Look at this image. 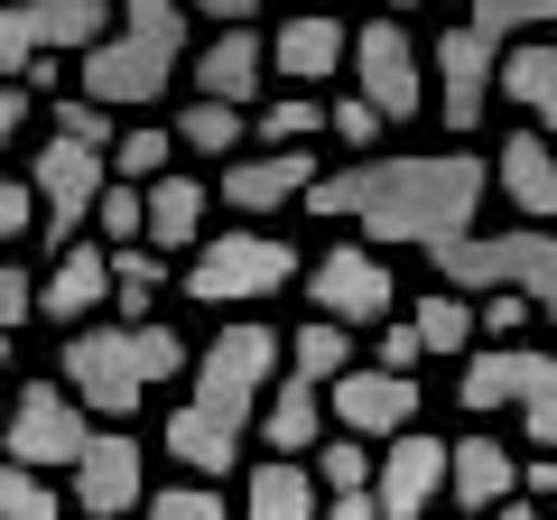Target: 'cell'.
<instances>
[{"instance_id":"4","label":"cell","mask_w":557,"mask_h":520,"mask_svg":"<svg viewBox=\"0 0 557 520\" xmlns=\"http://www.w3.org/2000/svg\"><path fill=\"white\" fill-rule=\"evenodd\" d=\"M288 280H307V260L288 233H260V223H233V233L196 242V260H186V298L205 307H251V298H278Z\"/></svg>"},{"instance_id":"24","label":"cell","mask_w":557,"mask_h":520,"mask_svg":"<svg viewBox=\"0 0 557 520\" xmlns=\"http://www.w3.org/2000/svg\"><path fill=\"white\" fill-rule=\"evenodd\" d=\"M242 520H325V483L307 456H270L242 483Z\"/></svg>"},{"instance_id":"21","label":"cell","mask_w":557,"mask_h":520,"mask_svg":"<svg viewBox=\"0 0 557 520\" xmlns=\"http://www.w3.org/2000/svg\"><path fill=\"white\" fill-rule=\"evenodd\" d=\"M260 84H270V38L260 28H214V47L196 57V94L205 102H260Z\"/></svg>"},{"instance_id":"6","label":"cell","mask_w":557,"mask_h":520,"mask_svg":"<svg viewBox=\"0 0 557 520\" xmlns=\"http://www.w3.org/2000/svg\"><path fill=\"white\" fill-rule=\"evenodd\" d=\"M456 400L474 409V419L483 409H511L539 456H557V354H539V344H493V354L465 362Z\"/></svg>"},{"instance_id":"17","label":"cell","mask_w":557,"mask_h":520,"mask_svg":"<svg viewBox=\"0 0 557 520\" xmlns=\"http://www.w3.org/2000/svg\"><path fill=\"white\" fill-rule=\"evenodd\" d=\"M94 307H112V251L75 233L47 260V280H38V317L57 325V335H75V325H94Z\"/></svg>"},{"instance_id":"43","label":"cell","mask_w":557,"mask_h":520,"mask_svg":"<svg viewBox=\"0 0 557 520\" xmlns=\"http://www.w3.org/2000/svg\"><path fill=\"white\" fill-rule=\"evenodd\" d=\"M474 325H493V344H511L520 325H530V298H520V288H493V298L474 307Z\"/></svg>"},{"instance_id":"3","label":"cell","mask_w":557,"mask_h":520,"mask_svg":"<svg viewBox=\"0 0 557 520\" xmlns=\"http://www.w3.org/2000/svg\"><path fill=\"white\" fill-rule=\"evenodd\" d=\"M186 65V0H112V28L84 47V94L102 112H139V102H159Z\"/></svg>"},{"instance_id":"41","label":"cell","mask_w":557,"mask_h":520,"mask_svg":"<svg viewBox=\"0 0 557 520\" xmlns=\"http://www.w3.org/2000/svg\"><path fill=\"white\" fill-rule=\"evenodd\" d=\"M325 131H335L344 149H372V140H381V112H372L362 94H344V102H325Z\"/></svg>"},{"instance_id":"46","label":"cell","mask_w":557,"mask_h":520,"mask_svg":"<svg viewBox=\"0 0 557 520\" xmlns=\"http://www.w3.org/2000/svg\"><path fill=\"white\" fill-rule=\"evenodd\" d=\"M186 10H205L214 28H251V10H260V0H186Z\"/></svg>"},{"instance_id":"33","label":"cell","mask_w":557,"mask_h":520,"mask_svg":"<svg viewBox=\"0 0 557 520\" xmlns=\"http://www.w3.org/2000/svg\"><path fill=\"white\" fill-rule=\"evenodd\" d=\"M94 233L112 242V251H121V242H149V196H139L131 177H112V186L94 196Z\"/></svg>"},{"instance_id":"49","label":"cell","mask_w":557,"mask_h":520,"mask_svg":"<svg viewBox=\"0 0 557 520\" xmlns=\"http://www.w3.org/2000/svg\"><path fill=\"white\" fill-rule=\"evenodd\" d=\"M539 131H548V149H557V94H548V102H539Z\"/></svg>"},{"instance_id":"20","label":"cell","mask_w":557,"mask_h":520,"mask_svg":"<svg viewBox=\"0 0 557 520\" xmlns=\"http://www.w3.org/2000/svg\"><path fill=\"white\" fill-rule=\"evenodd\" d=\"M260 446H278V456H317V437H325V381H307V372H278L270 391H260Z\"/></svg>"},{"instance_id":"28","label":"cell","mask_w":557,"mask_h":520,"mask_svg":"<svg viewBox=\"0 0 557 520\" xmlns=\"http://www.w3.org/2000/svg\"><path fill=\"white\" fill-rule=\"evenodd\" d=\"M409 325H418L428 354H465V344H474V298H465V288H437V298L409 307Z\"/></svg>"},{"instance_id":"39","label":"cell","mask_w":557,"mask_h":520,"mask_svg":"<svg viewBox=\"0 0 557 520\" xmlns=\"http://www.w3.org/2000/svg\"><path fill=\"white\" fill-rule=\"evenodd\" d=\"M149 520H233L214 502V483H168V493H149Z\"/></svg>"},{"instance_id":"9","label":"cell","mask_w":557,"mask_h":520,"mask_svg":"<svg viewBox=\"0 0 557 520\" xmlns=\"http://www.w3.org/2000/svg\"><path fill=\"white\" fill-rule=\"evenodd\" d=\"M28 186H38V242H47V260H57L75 233H94V196L112 186V159L47 131V149L28 159Z\"/></svg>"},{"instance_id":"50","label":"cell","mask_w":557,"mask_h":520,"mask_svg":"<svg viewBox=\"0 0 557 520\" xmlns=\"http://www.w3.org/2000/svg\"><path fill=\"white\" fill-rule=\"evenodd\" d=\"M0 372H10V325H0Z\"/></svg>"},{"instance_id":"22","label":"cell","mask_w":557,"mask_h":520,"mask_svg":"<svg viewBox=\"0 0 557 520\" xmlns=\"http://www.w3.org/2000/svg\"><path fill=\"white\" fill-rule=\"evenodd\" d=\"M520 493V465L502 437H456L446 446V502L456 511H502V502Z\"/></svg>"},{"instance_id":"51","label":"cell","mask_w":557,"mask_h":520,"mask_svg":"<svg viewBox=\"0 0 557 520\" xmlns=\"http://www.w3.org/2000/svg\"><path fill=\"white\" fill-rule=\"evenodd\" d=\"M0 428H10V391H0Z\"/></svg>"},{"instance_id":"27","label":"cell","mask_w":557,"mask_h":520,"mask_svg":"<svg viewBox=\"0 0 557 520\" xmlns=\"http://www.w3.org/2000/svg\"><path fill=\"white\" fill-rule=\"evenodd\" d=\"M288 372H307V381H335V372H354V325H335V317H307L298 335H288Z\"/></svg>"},{"instance_id":"13","label":"cell","mask_w":557,"mask_h":520,"mask_svg":"<svg viewBox=\"0 0 557 520\" xmlns=\"http://www.w3.org/2000/svg\"><path fill=\"white\" fill-rule=\"evenodd\" d=\"M325 419H344L354 437H399V428H418V372L354 362V372L325 381Z\"/></svg>"},{"instance_id":"1","label":"cell","mask_w":557,"mask_h":520,"mask_svg":"<svg viewBox=\"0 0 557 520\" xmlns=\"http://www.w3.org/2000/svg\"><path fill=\"white\" fill-rule=\"evenodd\" d=\"M483 186H493V168H483L474 149H391V159H354V168H335V177H317L298 205L317 223L354 214L372 251H399V242L446 251V242L474 233Z\"/></svg>"},{"instance_id":"29","label":"cell","mask_w":557,"mask_h":520,"mask_svg":"<svg viewBox=\"0 0 557 520\" xmlns=\"http://www.w3.org/2000/svg\"><path fill=\"white\" fill-rule=\"evenodd\" d=\"M317 131H325V102L317 94H270V102H260V121H251L260 149H298V140H317Z\"/></svg>"},{"instance_id":"12","label":"cell","mask_w":557,"mask_h":520,"mask_svg":"<svg viewBox=\"0 0 557 520\" xmlns=\"http://www.w3.org/2000/svg\"><path fill=\"white\" fill-rule=\"evenodd\" d=\"M354 94L372 102L381 121H418L428 112V57H418V38L399 28V10L354 28Z\"/></svg>"},{"instance_id":"18","label":"cell","mask_w":557,"mask_h":520,"mask_svg":"<svg viewBox=\"0 0 557 520\" xmlns=\"http://www.w3.org/2000/svg\"><path fill=\"white\" fill-rule=\"evenodd\" d=\"M317 177H325L317 149L298 140V149H251V159H233V168L214 177V196L233 205V214H278V205H298Z\"/></svg>"},{"instance_id":"11","label":"cell","mask_w":557,"mask_h":520,"mask_svg":"<svg viewBox=\"0 0 557 520\" xmlns=\"http://www.w3.org/2000/svg\"><path fill=\"white\" fill-rule=\"evenodd\" d=\"M84 400L65 391V381H20L10 391V428H0V456L10 465H38V474H75L84 456Z\"/></svg>"},{"instance_id":"25","label":"cell","mask_w":557,"mask_h":520,"mask_svg":"<svg viewBox=\"0 0 557 520\" xmlns=\"http://www.w3.org/2000/svg\"><path fill=\"white\" fill-rule=\"evenodd\" d=\"M139 196H149V251H196L205 242V177L168 168V177H149Z\"/></svg>"},{"instance_id":"44","label":"cell","mask_w":557,"mask_h":520,"mask_svg":"<svg viewBox=\"0 0 557 520\" xmlns=\"http://www.w3.org/2000/svg\"><path fill=\"white\" fill-rule=\"evenodd\" d=\"M325 520H381V493L362 483V493H325Z\"/></svg>"},{"instance_id":"53","label":"cell","mask_w":557,"mask_h":520,"mask_svg":"<svg viewBox=\"0 0 557 520\" xmlns=\"http://www.w3.org/2000/svg\"><path fill=\"white\" fill-rule=\"evenodd\" d=\"M548 520H557V493H548Z\"/></svg>"},{"instance_id":"26","label":"cell","mask_w":557,"mask_h":520,"mask_svg":"<svg viewBox=\"0 0 557 520\" xmlns=\"http://www.w3.org/2000/svg\"><path fill=\"white\" fill-rule=\"evenodd\" d=\"M159 288H168V251H149V242H121V251H112V307H121V325L149 317V307H159Z\"/></svg>"},{"instance_id":"37","label":"cell","mask_w":557,"mask_h":520,"mask_svg":"<svg viewBox=\"0 0 557 520\" xmlns=\"http://www.w3.org/2000/svg\"><path fill=\"white\" fill-rule=\"evenodd\" d=\"M57 140H84V149H112L121 131H112V112H102L94 94H57V121H47Z\"/></svg>"},{"instance_id":"7","label":"cell","mask_w":557,"mask_h":520,"mask_svg":"<svg viewBox=\"0 0 557 520\" xmlns=\"http://www.w3.org/2000/svg\"><path fill=\"white\" fill-rule=\"evenodd\" d=\"M112 28V0H0V84H28L47 57H84Z\"/></svg>"},{"instance_id":"47","label":"cell","mask_w":557,"mask_h":520,"mask_svg":"<svg viewBox=\"0 0 557 520\" xmlns=\"http://www.w3.org/2000/svg\"><path fill=\"white\" fill-rule=\"evenodd\" d=\"M520 493L548 502V493H557V456H530V465H520Z\"/></svg>"},{"instance_id":"5","label":"cell","mask_w":557,"mask_h":520,"mask_svg":"<svg viewBox=\"0 0 557 520\" xmlns=\"http://www.w3.org/2000/svg\"><path fill=\"white\" fill-rule=\"evenodd\" d=\"M446 288H520V298L539 307V317L557 325V233H539V223H520V233H465L437 251Z\"/></svg>"},{"instance_id":"30","label":"cell","mask_w":557,"mask_h":520,"mask_svg":"<svg viewBox=\"0 0 557 520\" xmlns=\"http://www.w3.org/2000/svg\"><path fill=\"white\" fill-rule=\"evenodd\" d=\"M502 94L539 112V102L557 94V47H548V38H520V47H502Z\"/></svg>"},{"instance_id":"42","label":"cell","mask_w":557,"mask_h":520,"mask_svg":"<svg viewBox=\"0 0 557 520\" xmlns=\"http://www.w3.org/2000/svg\"><path fill=\"white\" fill-rule=\"evenodd\" d=\"M28 317H38V280H28L20 260H0V325H10V335H20Z\"/></svg>"},{"instance_id":"2","label":"cell","mask_w":557,"mask_h":520,"mask_svg":"<svg viewBox=\"0 0 557 520\" xmlns=\"http://www.w3.org/2000/svg\"><path fill=\"white\" fill-rule=\"evenodd\" d=\"M278 325H260V317H233L214 344H205V362H196V391H186L177 409H168V428H159V446L186 465V474H233L242 465V428L260 419V391L278 381Z\"/></svg>"},{"instance_id":"48","label":"cell","mask_w":557,"mask_h":520,"mask_svg":"<svg viewBox=\"0 0 557 520\" xmlns=\"http://www.w3.org/2000/svg\"><path fill=\"white\" fill-rule=\"evenodd\" d=\"M502 520H548V502H520L511 493V502H502Z\"/></svg>"},{"instance_id":"19","label":"cell","mask_w":557,"mask_h":520,"mask_svg":"<svg viewBox=\"0 0 557 520\" xmlns=\"http://www.w3.org/2000/svg\"><path fill=\"white\" fill-rule=\"evenodd\" d=\"M354 57V28L325 20V10H298V20H278L270 38V84H288V94H317L335 65Z\"/></svg>"},{"instance_id":"32","label":"cell","mask_w":557,"mask_h":520,"mask_svg":"<svg viewBox=\"0 0 557 520\" xmlns=\"http://www.w3.org/2000/svg\"><path fill=\"white\" fill-rule=\"evenodd\" d=\"M0 520H65V502H57V483H47L38 465L0 456Z\"/></svg>"},{"instance_id":"10","label":"cell","mask_w":557,"mask_h":520,"mask_svg":"<svg viewBox=\"0 0 557 520\" xmlns=\"http://www.w3.org/2000/svg\"><path fill=\"white\" fill-rule=\"evenodd\" d=\"M298 288H307V307H317V317L354 325V335L391 325V307H399V280H391V260H381L372 242H335V251H317Z\"/></svg>"},{"instance_id":"34","label":"cell","mask_w":557,"mask_h":520,"mask_svg":"<svg viewBox=\"0 0 557 520\" xmlns=\"http://www.w3.org/2000/svg\"><path fill=\"white\" fill-rule=\"evenodd\" d=\"M102 159H112V177L149 186V177H168V159H177V131H121Z\"/></svg>"},{"instance_id":"52","label":"cell","mask_w":557,"mask_h":520,"mask_svg":"<svg viewBox=\"0 0 557 520\" xmlns=\"http://www.w3.org/2000/svg\"><path fill=\"white\" fill-rule=\"evenodd\" d=\"M381 10H418V0H381Z\"/></svg>"},{"instance_id":"16","label":"cell","mask_w":557,"mask_h":520,"mask_svg":"<svg viewBox=\"0 0 557 520\" xmlns=\"http://www.w3.org/2000/svg\"><path fill=\"white\" fill-rule=\"evenodd\" d=\"M75 511L84 520H131V502H149V483H139V446H131V428H102V437H84V456H75Z\"/></svg>"},{"instance_id":"31","label":"cell","mask_w":557,"mask_h":520,"mask_svg":"<svg viewBox=\"0 0 557 520\" xmlns=\"http://www.w3.org/2000/svg\"><path fill=\"white\" fill-rule=\"evenodd\" d=\"M242 140H251V121H242L233 112V102H186V112H177V149H205V159H214V149H242Z\"/></svg>"},{"instance_id":"23","label":"cell","mask_w":557,"mask_h":520,"mask_svg":"<svg viewBox=\"0 0 557 520\" xmlns=\"http://www.w3.org/2000/svg\"><path fill=\"white\" fill-rule=\"evenodd\" d=\"M502 196H511L520 223H557V149L548 131H502Z\"/></svg>"},{"instance_id":"14","label":"cell","mask_w":557,"mask_h":520,"mask_svg":"<svg viewBox=\"0 0 557 520\" xmlns=\"http://www.w3.org/2000/svg\"><path fill=\"white\" fill-rule=\"evenodd\" d=\"M428 65H437V112H446V131H474V121L493 112L502 47L483 38V28H446V38L428 47Z\"/></svg>"},{"instance_id":"8","label":"cell","mask_w":557,"mask_h":520,"mask_svg":"<svg viewBox=\"0 0 557 520\" xmlns=\"http://www.w3.org/2000/svg\"><path fill=\"white\" fill-rule=\"evenodd\" d=\"M57 372H65V391H75L94 419H121V428H131L139 400H149V372H139L131 325H75V335L57 344Z\"/></svg>"},{"instance_id":"45","label":"cell","mask_w":557,"mask_h":520,"mask_svg":"<svg viewBox=\"0 0 557 520\" xmlns=\"http://www.w3.org/2000/svg\"><path fill=\"white\" fill-rule=\"evenodd\" d=\"M28 131V84H0V149Z\"/></svg>"},{"instance_id":"15","label":"cell","mask_w":557,"mask_h":520,"mask_svg":"<svg viewBox=\"0 0 557 520\" xmlns=\"http://www.w3.org/2000/svg\"><path fill=\"white\" fill-rule=\"evenodd\" d=\"M372 493H381V520H428V502L446 493V437H428V428H399V437H381Z\"/></svg>"},{"instance_id":"36","label":"cell","mask_w":557,"mask_h":520,"mask_svg":"<svg viewBox=\"0 0 557 520\" xmlns=\"http://www.w3.org/2000/svg\"><path fill=\"white\" fill-rule=\"evenodd\" d=\"M307 465H317V483H325V493H362V483H372V465H381V446H362L354 428H344V446H317Z\"/></svg>"},{"instance_id":"35","label":"cell","mask_w":557,"mask_h":520,"mask_svg":"<svg viewBox=\"0 0 557 520\" xmlns=\"http://www.w3.org/2000/svg\"><path fill=\"white\" fill-rule=\"evenodd\" d=\"M465 28H483V38H530V28H557V0H474V20Z\"/></svg>"},{"instance_id":"38","label":"cell","mask_w":557,"mask_h":520,"mask_svg":"<svg viewBox=\"0 0 557 520\" xmlns=\"http://www.w3.org/2000/svg\"><path fill=\"white\" fill-rule=\"evenodd\" d=\"M131 344H139V372H149V391H159L168 372H186V335H177V325L139 317V325H131Z\"/></svg>"},{"instance_id":"40","label":"cell","mask_w":557,"mask_h":520,"mask_svg":"<svg viewBox=\"0 0 557 520\" xmlns=\"http://www.w3.org/2000/svg\"><path fill=\"white\" fill-rule=\"evenodd\" d=\"M372 362H381V372H418V362H428V344H418V325H409V317L372 325Z\"/></svg>"}]
</instances>
